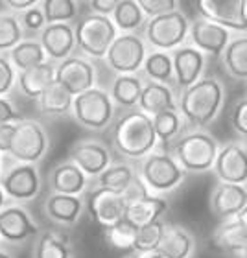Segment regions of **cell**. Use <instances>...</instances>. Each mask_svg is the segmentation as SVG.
Listing matches in <instances>:
<instances>
[{
	"instance_id": "obj_49",
	"label": "cell",
	"mask_w": 247,
	"mask_h": 258,
	"mask_svg": "<svg viewBox=\"0 0 247 258\" xmlns=\"http://www.w3.org/2000/svg\"><path fill=\"white\" fill-rule=\"evenodd\" d=\"M6 6H10L11 10H30L35 6L33 0H6Z\"/></svg>"
},
{
	"instance_id": "obj_45",
	"label": "cell",
	"mask_w": 247,
	"mask_h": 258,
	"mask_svg": "<svg viewBox=\"0 0 247 258\" xmlns=\"http://www.w3.org/2000/svg\"><path fill=\"white\" fill-rule=\"evenodd\" d=\"M22 22H24V26L30 28V30H41V28H44V17H43V11H41V8H37V6H33V8H30V10L22 15Z\"/></svg>"
},
{
	"instance_id": "obj_15",
	"label": "cell",
	"mask_w": 247,
	"mask_h": 258,
	"mask_svg": "<svg viewBox=\"0 0 247 258\" xmlns=\"http://www.w3.org/2000/svg\"><path fill=\"white\" fill-rule=\"evenodd\" d=\"M245 207L247 188H243L242 184L220 183L212 192V198H210V209L223 221L238 218Z\"/></svg>"
},
{
	"instance_id": "obj_44",
	"label": "cell",
	"mask_w": 247,
	"mask_h": 258,
	"mask_svg": "<svg viewBox=\"0 0 247 258\" xmlns=\"http://www.w3.org/2000/svg\"><path fill=\"white\" fill-rule=\"evenodd\" d=\"M122 196L126 199V205H128V203H133V201H139V199L146 198V196H150V192L146 188V184L142 183V179L139 175H135V179L131 181V184H129L128 190Z\"/></svg>"
},
{
	"instance_id": "obj_54",
	"label": "cell",
	"mask_w": 247,
	"mask_h": 258,
	"mask_svg": "<svg viewBox=\"0 0 247 258\" xmlns=\"http://www.w3.org/2000/svg\"><path fill=\"white\" fill-rule=\"evenodd\" d=\"M245 17H247V0H245Z\"/></svg>"
},
{
	"instance_id": "obj_33",
	"label": "cell",
	"mask_w": 247,
	"mask_h": 258,
	"mask_svg": "<svg viewBox=\"0 0 247 258\" xmlns=\"http://www.w3.org/2000/svg\"><path fill=\"white\" fill-rule=\"evenodd\" d=\"M144 70L146 74L151 78V81H155V83H161V85L172 83L173 81L172 55H168L166 52H153V54L146 55Z\"/></svg>"
},
{
	"instance_id": "obj_1",
	"label": "cell",
	"mask_w": 247,
	"mask_h": 258,
	"mask_svg": "<svg viewBox=\"0 0 247 258\" xmlns=\"http://www.w3.org/2000/svg\"><path fill=\"white\" fill-rule=\"evenodd\" d=\"M223 103V87L216 78H201L184 89L179 98V111L194 127H205L218 116Z\"/></svg>"
},
{
	"instance_id": "obj_43",
	"label": "cell",
	"mask_w": 247,
	"mask_h": 258,
	"mask_svg": "<svg viewBox=\"0 0 247 258\" xmlns=\"http://www.w3.org/2000/svg\"><path fill=\"white\" fill-rule=\"evenodd\" d=\"M13 81H15V70H13L10 61L0 55V98L10 91Z\"/></svg>"
},
{
	"instance_id": "obj_29",
	"label": "cell",
	"mask_w": 247,
	"mask_h": 258,
	"mask_svg": "<svg viewBox=\"0 0 247 258\" xmlns=\"http://www.w3.org/2000/svg\"><path fill=\"white\" fill-rule=\"evenodd\" d=\"M72 100L74 96L54 80L39 96V107L46 114H67L72 107Z\"/></svg>"
},
{
	"instance_id": "obj_51",
	"label": "cell",
	"mask_w": 247,
	"mask_h": 258,
	"mask_svg": "<svg viewBox=\"0 0 247 258\" xmlns=\"http://www.w3.org/2000/svg\"><path fill=\"white\" fill-rule=\"evenodd\" d=\"M144 258H170V256H166V254H161V253H150V254H146Z\"/></svg>"
},
{
	"instance_id": "obj_42",
	"label": "cell",
	"mask_w": 247,
	"mask_h": 258,
	"mask_svg": "<svg viewBox=\"0 0 247 258\" xmlns=\"http://www.w3.org/2000/svg\"><path fill=\"white\" fill-rule=\"evenodd\" d=\"M231 124L236 133L247 137V98H242L234 103L231 113Z\"/></svg>"
},
{
	"instance_id": "obj_46",
	"label": "cell",
	"mask_w": 247,
	"mask_h": 258,
	"mask_svg": "<svg viewBox=\"0 0 247 258\" xmlns=\"http://www.w3.org/2000/svg\"><path fill=\"white\" fill-rule=\"evenodd\" d=\"M21 114L17 113V109L11 105L4 96L0 98V125L4 124H17L21 122Z\"/></svg>"
},
{
	"instance_id": "obj_48",
	"label": "cell",
	"mask_w": 247,
	"mask_h": 258,
	"mask_svg": "<svg viewBox=\"0 0 247 258\" xmlns=\"http://www.w3.org/2000/svg\"><path fill=\"white\" fill-rule=\"evenodd\" d=\"M116 2H118V0H92L91 8L94 10V13H98V15L107 17L109 13H113Z\"/></svg>"
},
{
	"instance_id": "obj_34",
	"label": "cell",
	"mask_w": 247,
	"mask_h": 258,
	"mask_svg": "<svg viewBox=\"0 0 247 258\" xmlns=\"http://www.w3.org/2000/svg\"><path fill=\"white\" fill-rule=\"evenodd\" d=\"M11 63L15 64L19 70H26L32 67L44 63V52L41 48V44L35 41H24L19 43L15 48H11L10 52Z\"/></svg>"
},
{
	"instance_id": "obj_20",
	"label": "cell",
	"mask_w": 247,
	"mask_h": 258,
	"mask_svg": "<svg viewBox=\"0 0 247 258\" xmlns=\"http://www.w3.org/2000/svg\"><path fill=\"white\" fill-rule=\"evenodd\" d=\"M39 229L28 216L19 207H10V209L0 210V236L8 242H24L26 238L37 234Z\"/></svg>"
},
{
	"instance_id": "obj_4",
	"label": "cell",
	"mask_w": 247,
	"mask_h": 258,
	"mask_svg": "<svg viewBox=\"0 0 247 258\" xmlns=\"http://www.w3.org/2000/svg\"><path fill=\"white\" fill-rule=\"evenodd\" d=\"M116 35V28L109 17L89 13L81 21H78L74 30V41L81 52L91 57H105L109 46L113 44Z\"/></svg>"
},
{
	"instance_id": "obj_17",
	"label": "cell",
	"mask_w": 247,
	"mask_h": 258,
	"mask_svg": "<svg viewBox=\"0 0 247 258\" xmlns=\"http://www.w3.org/2000/svg\"><path fill=\"white\" fill-rule=\"evenodd\" d=\"M70 159L72 164L80 168L85 175H100V173L109 168L111 155L107 148L100 142H80L70 150Z\"/></svg>"
},
{
	"instance_id": "obj_14",
	"label": "cell",
	"mask_w": 247,
	"mask_h": 258,
	"mask_svg": "<svg viewBox=\"0 0 247 258\" xmlns=\"http://www.w3.org/2000/svg\"><path fill=\"white\" fill-rule=\"evenodd\" d=\"M0 188L13 199L26 201V199L35 198L39 194L41 179H39V173L33 164H21V166L11 168L10 172L2 177Z\"/></svg>"
},
{
	"instance_id": "obj_18",
	"label": "cell",
	"mask_w": 247,
	"mask_h": 258,
	"mask_svg": "<svg viewBox=\"0 0 247 258\" xmlns=\"http://www.w3.org/2000/svg\"><path fill=\"white\" fill-rule=\"evenodd\" d=\"M41 48L52 59L65 61L76 46L74 28L70 24H46L41 32Z\"/></svg>"
},
{
	"instance_id": "obj_24",
	"label": "cell",
	"mask_w": 247,
	"mask_h": 258,
	"mask_svg": "<svg viewBox=\"0 0 247 258\" xmlns=\"http://www.w3.org/2000/svg\"><path fill=\"white\" fill-rule=\"evenodd\" d=\"M55 80V67L52 63H41L32 69L21 70L19 72V87L28 98H35L46 91V87Z\"/></svg>"
},
{
	"instance_id": "obj_13",
	"label": "cell",
	"mask_w": 247,
	"mask_h": 258,
	"mask_svg": "<svg viewBox=\"0 0 247 258\" xmlns=\"http://www.w3.org/2000/svg\"><path fill=\"white\" fill-rule=\"evenodd\" d=\"M87 207H89V212L96 223H100L102 227H109L124 218L126 199L122 194L111 192L105 188H96L89 194Z\"/></svg>"
},
{
	"instance_id": "obj_8",
	"label": "cell",
	"mask_w": 247,
	"mask_h": 258,
	"mask_svg": "<svg viewBox=\"0 0 247 258\" xmlns=\"http://www.w3.org/2000/svg\"><path fill=\"white\" fill-rule=\"evenodd\" d=\"M188 30H190V22L187 17L181 11H172L148 21L146 39L155 48L170 50L183 43L188 35Z\"/></svg>"
},
{
	"instance_id": "obj_37",
	"label": "cell",
	"mask_w": 247,
	"mask_h": 258,
	"mask_svg": "<svg viewBox=\"0 0 247 258\" xmlns=\"http://www.w3.org/2000/svg\"><path fill=\"white\" fill-rule=\"evenodd\" d=\"M151 124H153L157 140L170 144L181 131V116L177 111H164L151 116Z\"/></svg>"
},
{
	"instance_id": "obj_25",
	"label": "cell",
	"mask_w": 247,
	"mask_h": 258,
	"mask_svg": "<svg viewBox=\"0 0 247 258\" xmlns=\"http://www.w3.org/2000/svg\"><path fill=\"white\" fill-rule=\"evenodd\" d=\"M212 242L218 249L232 251V253H243L247 249V229L238 218L225 220L221 225L216 227L212 234Z\"/></svg>"
},
{
	"instance_id": "obj_19",
	"label": "cell",
	"mask_w": 247,
	"mask_h": 258,
	"mask_svg": "<svg viewBox=\"0 0 247 258\" xmlns=\"http://www.w3.org/2000/svg\"><path fill=\"white\" fill-rule=\"evenodd\" d=\"M172 64L177 85L188 89L196 81H199V76H201L205 67V57L194 46H183L172 54Z\"/></svg>"
},
{
	"instance_id": "obj_6",
	"label": "cell",
	"mask_w": 247,
	"mask_h": 258,
	"mask_svg": "<svg viewBox=\"0 0 247 258\" xmlns=\"http://www.w3.org/2000/svg\"><path fill=\"white\" fill-rule=\"evenodd\" d=\"M46 148H48V137L39 122L35 120L17 122L10 144V153L13 159L24 164H33L46 153Z\"/></svg>"
},
{
	"instance_id": "obj_27",
	"label": "cell",
	"mask_w": 247,
	"mask_h": 258,
	"mask_svg": "<svg viewBox=\"0 0 247 258\" xmlns=\"http://www.w3.org/2000/svg\"><path fill=\"white\" fill-rule=\"evenodd\" d=\"M81 209H83V201L78 196H63V194L50 196L44 205L46 216L63 225L76 223V220L81 214Z\"/></svg>"
},
{
	"instance_id": "obj_21",
	"label": "cell",
	"mask_w": 247,
	"mask_h": 258,
	"mask_svg": "<svg viewBox=\"0 0 247 258\" xmlns=\"http://www.w3.org/2000/svg\"><path fill=\"white\" fill-rule=\"evenodd\" d=\"M168 210V201L157 196H146V198L133 201V203L126 205V212H124V220L131 223L135 229L146 227L159 221L164 212Z\"/></svg>"
},
{
	"instance_id": "obj_23",
	"label": "cell",
	"mask_w": 247,
	"mask_h": 258,
	"mask_svg": "<svg viewBox=\"0 0 247 258\" xmlns=\"http://www.w3.org/2000/svg\"><path fill=\"white\" fill-rule=\"evenodd\" d=\"M196 247V240L187 229L179 225H164L161 243L155 253L166 254L170 258H188Z\"/></svg>"
},
{
	"instance_id": "obj_36",
	"label": "cell",
	"mask_w": 247,
	"mask_h": 258,
	"mask_svg": "<svg viewBox=\"0 0 247 258\" xmlns=\"http://www.w3.org/2000/svg\"><path fill=\"white\" fill-rule=\"evenodd\" d=\"M105 231V242L114 249H120V251H129V249L135 247V238H137V229H135L131 223L120 220L116 223L109 227H103Z\"/></svg>"
},
{
	"instance_id": "obj_12",
	"label": "cell",
	"mask_w": 247,
	"mask_h": 258,
	"mask_svg": "<svg viewBox=\"0 0 247 258\" xmlns=\"http://www.w3.org/2000/svg\"><path fill=\"white\" fill-rule=\"evenodd\" d=\"M55 81L72 96H80L94 85V67L81 57H67L55 67Z\"/></svg>"
},
{
	"instance_id": "obj_47",
	"label": "cell",
	"mask_w": 247,
	"mask_h": 258,
	"mask_svg": "<svg viewBox=\"0 0 247 258\" xmlns=\"http://www.w3.org/2000/svg\"><path fill=\"white\" fill-rule=\"evenodd\" d=\"M13 129H15V124L0 125V153H6V151H10L11 137H13Z\"/></svg>"
},
{
	"instance_id": "obj_3",
	"label": "cell",
	"mask_w": 247,
	"mask_h": 258,
	"mask_svg": "<svg viewBox=\"0 0 247 258\" xmlns=\"http://www.w3.org/2000/svg\"><path fill=\"white\" fill-rule=\"evenodd\" d=\"M175 161L184 172L201 173L214 166L218 155V142L214 137L203 131H190L175 142Z\"/></svg>"
},
{
	"instance_id": "obj_41",
	"label": "cell",
	"mask_w": 247,
	"mask_h": 258,
	"mask_svg": "<svg viewBox=\"0 0 247 258\" xmlns=\"http://www.w3.org/2000/svg\"><path fill=\"white\" fill-rule=\"evenodd\" d=\"M139 6L142 13H146L150 19L177 11V2L175 0H139Z\"/></svg>"
},
{
	"instance_id": "obj_2",
	"label": "cell",
	"mask_w": 247,
	"mask_h": 258,
	"mask_svg": "<svg viewBox=\"0 0 247 258\" xmlns=\"http://www.w3.org/2000/svg\"><path fill=\"white\" fill-rule=\"evenodd\" d=\"M113 142L120 155L139 159L148 155L157 144L151 116L142 111H129L114 124Z\"/></svg>"
},
{
	"instance_id": "obj_39",
	"label": "cell",
	"mask_w": 247,
	"mask_h": 258,
	"mask_svg": "<svg viewBox=\"0 0 247 258\" xmlns=\"http://www.w3.org/2000/svg\"><path fill=\"white\" fill-rule=\"evenodd\" d=\"M35 258H70V249L54 232H44L35 243Z\"/></svg>"
},
{
	"instance_id": "obj_32",
	"label": "cell",
	"mask_w": 247,
	"mask_h": 258,
	"mask_svg": "<svg viewBox=\"0 0 247 258\" xmlns=\"http://www.w3.org/2000/svg\"><path fill=\"white\" fill-rule=\"evenodd\" d=\"M135 179V173L131 166L128 164H114V166L105 168L100 175H98V183L100 188L111 190V192L124 194Z\"/></svg>"
},
{
	"instance_id": "obj_35",
	"label": "cell",
	"mask_w": 247,
	"mask_h": 258,
	"mask_svg": "<svg viewBox=\"0 0 247 258\" xmlns=\"http://www.w3.org/2000/svg\"><path fill=\"white\" fill-rule=\"evenodd\" d=\"M41 11L46 24H67L78 13V4L72 0H44Z\"/></svg>"
},
{
	"instance_id": "obj_10",
	"label": "cell",
	"mask_w": 247,
	"mask_h": 258,
	"mask_svg": "<svg viewBox=\"0 0 247 258\" xmlns=\"http://www.w3.org/2000/svg\"><path fill=\"white\" fill-rule=\"evenodd\" d=\"M109 67L120 74H135L146 59L144 41L137 35L126 33L113 41L105 54Z\"/></svg>"
},
{
	"instance_id": "obj_50",
	"label": "cell",
	"mask_w": 247,
	"mask_h": 258,
	"mask_svg": "<svg viewBox=\"0 0 247 258\" xmlns=\"http://www.w3.org/2000/svg\"><path fill=\"white\" fill-rule=\"evenodd\" d=\"M238 220L242 221V223H243V227H245V229H247V207L242 210V212H240V216H238Z\"/></svg>"
},
{
	"instance_id": "obj_53",
	"label": "cell",
	"mask_w": 247,
	"mask_h": 258,
	"mask_svg": "<svg viewBox=\"0 0 247 258\" xmlns=\"http://www.w3.org/2000/svg\"><path fill=\"white\" fill-rule=\"evenodd\" d=\"M0 258H11V256L8 253H2V251H0Z\"/></svg>"
},
{
	"instance_id": "obj_9",
	"label": "cell",
	"mask_w": 247,
	"mask_h": 258,
	"mask_svg": "<svg viewBox=\"0 0 247 258\" xmlns=\"http://www.w3.org/2000/svg\"><path fill=\"white\" fill-rule=\"evenodd\" d=\"M201 19L221 28L247 32L245 0H199L196 2Z\"/></svg>"
},
{
	"instance_id": "obj_22",
	"label": "cell",
	"mask_w": 247,
	"mask_h": 258,
	"mask_svg": "<svg viewBox=\"0 0 247 258\" xmlns=\"http://www.w3.org/2000/svg\"><path fill=\"white\" fill-rule=\"evenodd\" d=\"M139 107L148 116H155V114L164 113V111H177V103L173 100L170 87L150 81L140 92Z\"/></svg>"
},
{
	"instance_id": "obj_28",
	"label": "cell",
	"mask_w": 247,
	"mask_h": 258,
	"mask_svg": "<svg viewBox=\"0 0 247 258\" xmlns=\"http://www.w3.org/2000/svg\"><path fill=\"white\" fill-rule=\"evenodd\" d=\"M144 89V83L135 74H120L114 78L111 96L120 107H135L139 105L140 92Z\"/></svg>"
},
{
	"instance_id": "obj_16",
	"label": "cell",
	"mask_w": 247,
	"mask_h": 258,
	"mask_svg": "<svg viewBox=\"0 0 247 258\" xmlns=\"http://www.w3.org/2000/svg\"><path fill=\"white\" fill-rule=\"evenodd\" d=\"M190 37H192L196 50L207 52L210 55H221L229 44V32L225 28L218 26L214 22H209L205 19H198L190 24Z\"/></svg>"
},
{
	"instance_id": "obj_11",
	"label": "cell",
	"mask_w": 247,
	"mask_h": 258,
	"mask_svg": "<svg viewBox=\"0 0 247 258\" xmlns=\"http://www.w3.org/2000/svg\"><path fill=\"white\" fill-rule=\"evenodd\" d=\"M220 183L242 184L247 183V150L238 142H229L218 150L214 166Z\"/></svg>"
},
{
	"instance_id": "obj_55",
	"label": "cell",
	"mask_w": 247,
	"mask_h": 258,
	"mask_svg": "<svg viewBox=\"0 0 247 258\" xmlns=\"http://www.w3.org/2000/svg\"><path fill=\"white\" fill-rule=\"evenodd\" d=\"M126 258H140V256H126Z\"/></svg>"
},
{
	"instance_id": "obj_5",
	"label": "cell",
	"mask_w": 247,
	"mask_h": 258,
	"mask_svg": "<svg viewBox=\"0 0 247 258\" xmlns=\"http://www.w3.org/2000/svg\"><path fill=\"white\" fill-rule=\"evenodd\" d=\"M140 179L146 188L155 192H170L183 183L184 170L177 164V161L168 153H153L148 155L142 162Z\"/></svg>"
},
{
	"instance_id": "obj_38",
	"label": "cell",
	"mask_w": 247,
	"mask_h": 258,
	"mask_svg": "<svg viewBox=\"0 0 247 258\" xmlns=\"http://www.w3.org/2000/svg\"><path fill=\"white\" fill-rule=\"evenodd\" d=\"M162 231H164V223L161 220L153 221L150 225L140 227L137 229V238H135V251H139L142 254L155 253L159 243H161Z\"/></svg>"
},
{
	"instance_id": "obj_52",
	"label": "cell",
	"mask_w": 247,
	"mask_h": 258,
	"mask_svg": "<svg viewBox=\"0 0 247 258\" xmlns=\"http://www.w3.org/2000/svg\"><path fill=\"white\" fill-rule=\"evenodd\" d=\"M6 203V194H4V190L0 188V210H2V205Z\"/></svg>"
},
{
	"instance_id": "obj_30",
	"label": "cell",
	"mask_w": 247,
	"mask_h": 258,
	"mask_svg": "<svg viewBox=\"0 0 247 258\" xmlns=\"http://www.w3.org/2000/svg\"><path fill=\"white\" fill-rule=\"evenodd\" d=\"M223 64L231 76L238 80H247V37L229 41L223 52Z\"/></svg>"
},
{
	"instance_id": "obj_26",
	"label": "cell",
	"mask_w": 247,
	"mask_h": 258,
	"mask_svg": "<svg viewBox=\"0 0 247 258\" xmlns=\"http://www.w3.org/2000/svg\"><path fill=\"white\" fill-rule=\"evenodd\" d=\"M50 183L55 194L78 196L87 186V175L76 164L67 162V164H59L57 168H54V172L50 175Z\"/></svg>"
},
{
	"instance_id": "obj_7",
	"label": "cell",
	"mask_w": 247,
	"mask_h": 258,
	"mask_svg": "<svg viewBox=\"0 0 247 258\" xmlns=\"http://www.w3.org/2000/svg\"><path fill=\"white\" fill-rule=\"evenodd\" d=\"M72 109H74L76 120L81 125L94 129V131L107 127L114 113L113 102H111L107 92L94 89V87L80 94V96H74Z\"/></svg>"
},
{
	"instance_id": "obj_40",
	"label": "cell",
	"mask_w": 247,
	"mask_h": 258,
	"mask_svg": "<svg viewBox=\"0 0 247 258\" xmlns=\"http://www.w3.org/2000/svg\"><path fill=\"white\" fill-rule=\"evenodd\" d=\"M21 26L15 17L0 15V52L15 48L21 41Z\"/></svg>"
},
{
	"instance_id": "obj_31",
	"label": "cell",
	"mask_w": 247,
	"mask_h": 258,
	"mask_svg": "<svg viewBox=\"0 0 247 258\" xmlns=\"http://www.w3.org/2000/svg\"><path fill=\"white\" fill-rule=\"evenodd\" d=\"M111 15H113L114 28L124 30V32L135 30L144 22V13L140 10L139 2L135 0H118Z\"/></svg>"
}]
</instances>
